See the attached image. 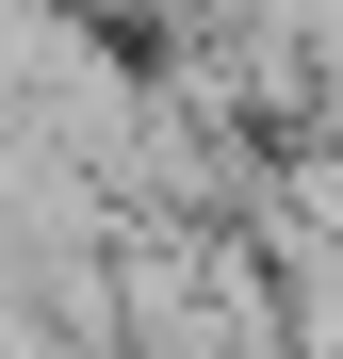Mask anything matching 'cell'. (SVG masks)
Instances as JSON below:
<instances>
[]
</instances>
